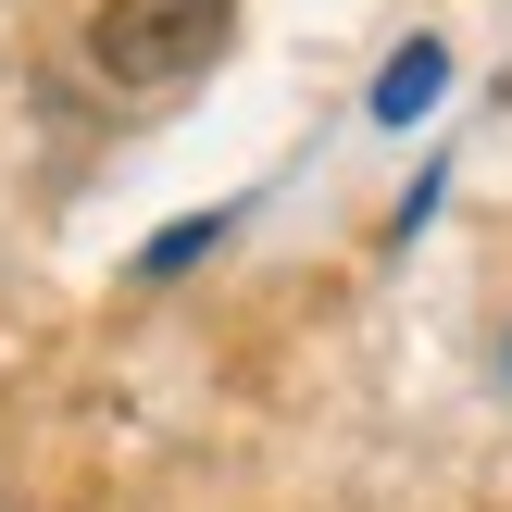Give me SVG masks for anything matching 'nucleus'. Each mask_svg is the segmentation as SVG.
<instances>
[{
	"mask_svg": "<svg viewBox=\"0 0 512 512\" xmlns=\"http://www.w3.org/2000/svg\"><path fill=\"white\" fill-rule=\"evenodd\" d=\"M225 13L238 0H100L88 13V63L113 88H175V75H200L225 50Z\"/></svg>",
	"mask_w": 512,
	"mask_h": 512,
	"instance_id": "f257e3e1",
	"label": "nucleus"
},
{
	"mask_svg": "<svg viewBox=\"0 0 512 512\" xmlns=\"http://www.w3.org/2000/svg\"><path fill=\"white\" fill-rule=\"evenodd\" d=\"M438 88H450V50H438V38H413V50H400L388 75H375V125H413V113H425Z\"/></svg>",
	"mask_w": 512,
	"mask_h": 512,
	"instance_id": "f03ea898",
	"label": "nucleus"
},
{
	"mask_svg": "<svg viewBox=\"0 0 512 512\" xmlns=\"http://www.w3.org/2000/svg\"><path fill=\"white\" fill-rule=\"evenodd\" d=\"M213 238H225V225H213V213H200V225H163V238H150V250H138V275H175V263H200V250H213Z\"/></svg>",
	"mask_w": 512,
	"mask_h": 512,
	"instance_id": "7ed1b4c3",
	"label": "nucleus"
}]
</instances>
